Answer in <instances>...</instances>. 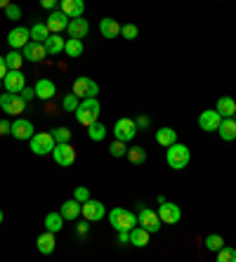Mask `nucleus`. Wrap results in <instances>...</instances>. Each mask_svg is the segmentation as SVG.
Instances as JSON below:
<instances>
[{
	"label": "nucleus",
	"mask_w": 236,
	"mask_h": 262,
	"mask_svg": "<svg viewBox=\"0 0 236 262\" xmlns=\"http://www.w3.org/2000/svg\"><path fill=\"white\" fill-rule=\"evenodd\" d=\"M64 45H67V40H61V33H50V38L45 40L48 55H61V52H64Z\"/></svg>",
	"instance_id": "a878e982"
},
{
	"label": "nucleus",
	"mask_w": 236,
	"mask_h": 262,
	"mask_svg": "<svg viewBox=\"0 0 236 262\" xmlns=\"http://www.w3.org/2000/svg\"><path fill=\"white\" fill-rule=\"evenodd\" d=\"M5 90L7 92H22L26 88V78H24V73L19 71V69H10V71L5 73Z\"/></svg>",
	"instance_id": "9b49d317"
},
{
	"label": "nucleus",
	"mask_w": 236,
	"mask_h": 262,
	"mask_svg": "<svg viewBox=\"0 0 236 262\" xmlns=\"http://www.w3.org/2000/svg\"><path fill=\"white\" fill-rule=\"evenodd\" d=\"M48 38H50V29H48V24H33V26H31V40L45 43Z\"/></svg>",
	"instance_id": "7c9ffc66"
},
{
	"label": "nucleus",
	"mask_w": 236,
	"mask_h": 262,
	"mask_svg": "<svg viewBox=\"0 0 236 262\" xmlns=\"http://www.w3.org/2000/svg\"><path fill=\"white\" fill-rule=\"evenodd\" d=\"M40 5L45 10H57V0H40Z\"/></svg>",
	"instance_id": "de8ad7c7"
},
{
	"label": "nucleus",
	"mask_w": 236,
	"mask_h": 262,
	"mask_svg": "<svg viewBox=\"0 0 236 262\" xmlns=\"http://www.w3.org/2000/svg\"><path fill=\"white\" fill-rule=\"evenodd\" d=\"M36 246H38V250H40L42 255H52L55 253V246H57V241H55V234L52 232H45L38 236V241H36Z\"/></svg>",
	"instance_id": "412c9836"
},
{
	"label": "nucleus",
	"mask_w": 236,
	"mask_h": 262,
	"mask_svg": "<svg viewBox=\"0 0 236 262\" xmlns=\"http://www.w3.org/2000/svg\"><path fill=\"white\" fill-rule=\"evenodd\" d=\"M14 137V140H31L33 135H36V130H33V123L26 121V118H17V121L12 123V133H10Z\"/></svg>",
	"instance_id": "ddd939ff"
},
{
	"label": "nucleus",
	"mask_w": 236,
	"mask_h": 262,
	"mask_svg": "<svg viewBox=\"0 0 236 262\" xmlns=\"http://www.w3.org/2000/svg\"><path fill=\"white\" fill-rule=\"evenodd\" d=\"M78 104H80V97L71 92V95H67V97H64L61 106H64V111H76V109H78Z\"/></svg>",
	"instance_id": "e433bc0d"
},
{
	"label": "nucleus",
	"mask_w": 236,
	"mask_h": 262,
	"mask_svg": "<svg viewBox=\"0 0 236 262\" xmlns=\"http://www.w3.org/2000/svg\"><path fill=\"white\" fill-rule=\"evenodd\" d=\"M76 232H78V236H85V234L90 232V222L85 220V222H80L78 227H76Z\"/></svg>",
	"instance_id": "c03bdc74"
},
{
	"label": "nucleus",
	"mask_w": 236,
	"mask_h": 262,
	"mask_svg": "<svg viewBox=\"0 0 236 262\" xmlns=\"http://www.w3.org/2000/svg\"><path fill=\"white\" fill-rule=\"evenodd\" d=\"M215 111H218L222 118H231L236 114V102L231 97H220L218 99V106H215Z\"/></svg>",
	"instance_id": "bb28decb"
},
{
	"label": "nucleus",
	"mask_w": 236,
	"mask_h": 262,
	"mask_svg": "<svg viewBox=\"0 0 236 262\" xmlns=\"http://www.w3.org/2000/svg\"><path fill=\"white\" fill-rule=\"evenodd\" d=\"M158 217H161V222H165V225H177L182 220V213H180V208L175 206V203H161V208L156 210Z\"/></svg>",
	"instance_id": "f8f14e48"
},
{
	"label": "nucleus",
	"mask_w": 236,
	"mask_h": 262,
	"mask_svg": "<svg viewBox=\"0 0 236 262\" xmlns=\"http://www.w3.org/2000/svg\"><path fill=\"white\" fill-rule=\"evenodd\" d=\"M3 220H5V213H3V210H0V225H3Z\"/></svg>",
	"instance_id": "603ef678"
},
{
	"label": "nucleus",
	"mask_w": 236,
	"mask_h": 262,
	"mask_svg": "<svg viewBox=\"0 0 236 262\" xmlns=\"http://www.w3.org/2000/svg\"><path fill=\"white\" fill-rule=\"evenodd\" d=\"M19 95H24V99H26V102H31V99L36 97V88H24V90L19 92Z\"/></svg>",
	"instance_id": "a18cd8bd"
},
{
	"label": "nucleus",
	"mask_w": 236,
	"mask_h": 262,
	"mask_svg": "<svg viewBox=\"0 0 236 262\" xmlns=\"http://www.w3.org/2000/svg\"><path fill=\"white\" fill-rule=\"evenodd\" d=\"M137 225L139 227H144L149 234H156L158 229H161V217H158V213L156 210H152V208H142L139 210V215H137Z\"/></svg>",
	"instance_id": "0eeeda50"
},
{
	"label": "nucleus",
	"mask_w": 236,
	"mask_h": 262,
	"mask_svg": "<svg viewBox=\"0 0 236 262\" xmlns=\"http://www.w3.org/2000/svg\"><path fill=\"white\" fill-rule=\"evenodd\" d=\"M12 133V123H7L5 118H0V135H10Z\"/></svg>",
	"instance_id": "37998d69"
},
{
	"label": "nucleus",
	"mask_w": 236,
	"mask_h": 262,
	"mask_svg": "<svg viewBox=\"0 0 236 262\" xmlns=\"http://www.w3.org/2000/svg\"><path fill=\"white\" fill-rule=\"evenodd\" d=\"M189 159H191V154H189V149L184 144H180V142L170 144L168 151H165V161H168V165L173 168V170H182V168H187Z\"/></svg>",
	"instance_id": "f03ea898"
},
{
	"label": "nucleus",
	"mask_w": 236,
	"mask_h": 262,
	"mask_svg": "<svg viewBox=\"0 0 236 262\" xmlns=\"http://www.w3.org/2000/svg\"><path fill=\"white\" fill-rule=\"evenodd\" d=\"M73 199L80 201V203H85L88 199H90V189H85V187H76V189H73Z\"/></svg>",
	"instance_id": "79ce46f5"
},
{
	"label": "nucleus",
	"mask_w": 236,
	"mask_h": 262,
	"mask_svg": "<svg viewBox=\"0 0 236 262\" xmlns=\"http://www.w3.org/2000/svg\"><path fill=\"white\" fill-rule=\"evenodd\" d=\"M88 135H90L92 142H102L106 137V128L97 121V123H92V125H88Z\"/></svg>",
	"instance_id": "473e14b6"
},
{
	"label": "nucleus",
	"mask_w": 236,
	"mask_h": 262,
	"mask_svg": "<svg viewBox=\"0 0 236 262\" xmlns=\"http://www.w3.org/2000/svg\"><path fill=\"white\" fill-rule=\"evenodd\" d=\"M118 241H121V244H130V232H125V229L118 232Z\"/></svg>",
	"instance_id": "09e8293b"
},
{
	"label": "nucleus",
	"mask_w": 236,
	"mask_h": 262,
	"mask_svg": "<svg viewBox=\"0 0 236 262\" xmlns=\"http://www.w3.org/2000/svg\"><path fill=\"white\" fill-rule=\"evenodd\" d=\"M5 14H7V19H10V21H17V19H22V10H19L17 5H12V3L5 7Z\"/></svg>",
	"instance_id": "a19ab883"
},
{
	"label": "nucleus",
	"mask_w": 236,
	"mask_h": 262,
	"mask_svg": "<svg viewBox=\"0 0 236 262\" xmlns=\"http://www.w3.org/2000/svg\"><path fill=\"white\" fill-rule=\"evenodd\" d=\"M52 135H55V142H71V130L69 128H55Z\"/></svg>",
	"instance_id": "ea45409f"
},
{
	"label": "nucleus",
	"mask_w": 236,
	"mask_h": 262,
	"mask_svg": "<svg viewBox=\"0 0 236 262\" xmlns=\"http://www.w3.org/2000/svg\"><path fill=\"white\" fill-rule=\"evenodd\" d=\"M109 154H111V156H116V159H121V156H125V154H127V149H125V142L116 140L114 144L109 146Z\"/></svg>",
	"instance_id": "4c0bfd02"
},
{
	"label": "nucleus",
	"mask_w": 236,
	"mask_h": 262,
	"mask_svg": "<svg viewBox=\"0 0 236 262\" xmlns=\"http://www.w3.org/2000/svg\"><path fill=\"white\" fill-rule=\"evenodd\" d=\"M109 222L111 227H114L116 232H130L133 227H137V215L130 213V210H125V208H114L109 213Z\"/></svg>",
	"instance_id": "7ed1b4c3"
},
{
	"label": "nucleus",
	"mask_w": 236,
	"mask_h": 262,
	"mask_svg": "<svg viewBox=\"0 0 236 262\" xmlns=\"http://www.w3.org/2000/svg\"><path fill=\"white\" fill-rule=\"evenodd\" d=\"M5 64H7V69H22V64H24V55H19L17 50H12L10 55H5Z\"/></svg>",
	"instance_id": "72a5a7b5"
},
{
	"label": "nucleus",
	"mask_w": 236,
	"mask_h": 262,
	"mask_svg": "<svg viewBox=\"0 0 236 262\" xmlns=\"http://www.w3.org/2000/svg\"><path fill=\"white\" fill-rule=\"evenodd\" d=\"M222 246H224V238L220 236V234H210V236H206V248H208V250L218 253Z\"/></svg>",
	"instance_id": "f704fd0d"
},
{
	"label": "nucleus",
	"mask_w": 236,
	"mask_h": 262,
	"mask_svg": "<svg viewBox=\"0 0 236 262\" xmlns=\"http://www.w3.org/2000/svg\"><path fill=\"white\" fill-rule=\"evenodd\" d=\"M61 12L67 14L69 19H76V17H83L85 12V3L83 0H61Z\"/></svg>",
	"instance_id": "6ab92c4d"
},
{
	"label": "nucleus",
	"mask_w": 236,
	"mask_h": 262,
	"mask_svg": "<svg viewBox=\"0 0 236 262\" xmlns=\"http://www.w3.org/2000/svg\"><path fill=\"white\" fill-rule=\"evenodd\" d=\"M76 114V121L80 123V125H92V123H97L99 121V114H102V106H99L97 97H85L80 99L78 104V109L73 111Z\"/></svg>",
	"instance_id": "f257e3e1"
},
{
	"label": "nucleus",
	"mask_w": 236,
	"mask_h": 262,
	"mask_svg": "<svg viewBox=\"0 0 236 262\" xmlns=\"http://www.w3.org/2000/svg\"><path fill=\"white\" fill-rule=\"evenodd\" d=\"M218 262H236V250L229 246H222L218 250Z\"/></svg>",
	"instance_id": "c9c22d12"
},
{
	"label": "nucleus",
	"mask_w": 236,
	"mask_h": 262,
	"mask_svg": "<svg viewBox=\"0 0 236 262\" xmlns=\"http://www.w3.org/2000/svg\"><path fill=\"white\" fill-rule=\"evenodd\" d=\"M24 106H26V99L22 95H17V92H3L0 95V109L5 111V114H10V116L22 114Z\"/></svg>",
	"instance_id": "39448f33"
},
{
	"label": "nucleus",
	"mask_w": 236,
	"mask_h": 262,
	"mask_svg": "<svg viewBox=\"0 0 236 262\" xmlns=\"http://www.w3.org/2000/svg\"><path fill=\"white\" fill-rule=\"evenodd\" d=\"M7 71H10V69H7V64H5V57L0 55V80L5 78V73H7Z\"/></svg>",
	"instance_id": "49530a36"
},
{
	"label": "nucleus",
	"mask_w": 236,
	"mask_h": 262,
	"mask_svg": "<svg viewBox=\"0 0 236 262\" xmlns=\"http://www.w3.org/2000/svg\"><path fill=\"white\" fill-rule=\"evenodd\" d=\"M45 24H48L50 33H61V31H67V26H69V17L61 12V10H52Z\"/></svg>",
	"instance_id": "dca6fc26"
},
{
	"label": "nucleus",
	"mask_w": 236,
	"mask_h": 262,
	"mask_svg": "<svg viewBox=\"0 0 236 262\" xmlns=\"http://www.w3.org/2000/svg\"><path fill=\"white\" fill-rule=\"evenodd\" d=\"M48 57V50H45V43H38V40H29L24 45V59L29 61H40Z\"/></svg>",
	"instance_id": "f3484780"
},
{
	"label": "nucleus",
	"mask_w": 236,
	"mask_h": 262,
	"mask_svg": "<svg viewBox=\"0 0 236 262\" xmlns=\"http://www.w3.org/2000/svg\"><path fill=\"white\" fill-rule=\"evenodd\" d=\"M52 159L57 165H71L76 161V149L69 142H57L55 149H52Z\"/></svg>",
	"instance_id": "6e6552de"
},
{
	"label": "nucleus",
	"mask_w": 236,
	"mask_h": 262,
	"mask_svg": "<svg viewBox=\"0 0 236 262\" xmlns=\"http://www.w3.org/2000/svg\"><path fill=\"white\" fill-rule=\"evenodd\" d=\"M137 33H139V29L135 24H123L121 26V36L125 38V40H135V38H137Z\"/></svg>",
	"instance_id": "58836bf2"
},
{
	"label": "nucleus",
	"mask_w": 236,
	"mask_h": 262,
	"mask_svg": "<svg viewBox=\"0 0 236 262\" xmlns=\"http://www.w3.org/2000/svg\"><path fill=\"white\" fill-rule=\"evenodd\" d=\"M220 123H222V116L212 109L203 111L199 116V125H201V130H206V133H215V130L220 128Z\"/></svg>",
	"instance_id": "2eb2a0df"
},
{
	"label": "nucleus",
	"mask_w": 236,
	"mask_h": 262,
	"mask_svg": "<svg viewBox=\"0 0 236 262\" xmlns=\"http://www.w3.org/2000/svg\"><path fill=\"white\" fill-rule=\"evenodd\" d=\"M156 142L168 149L170 144H175L177 142V133L173 128H161V130H156Z\"/></svg>",
	"instance_id": "cd10ccee"
},
{
	"label": "nucleus",
	"mask_w": 236,
	"mask_h": 262,
	"mask_svg": "<svg viewBox=\"0 0 236 262\" xmlns=\"http://www.w3.org/2000/svg\"><path fill=\"white\" fill-rule=\"evenodd\" d=\"M73 95H78L80 99L85 97H97L99 95V85L88 76H80V78L73 80Z\"/></svg>",
	"instance_id": "423d86ee"
},
{
	"label": "nucleus",
	"mask_w": 236,
	"mask_h": 262,
	"mask_svg": "<svg viewBox=\"0 0 236 262\" xmlns=\"http://www.w3.org/2000/svg\"><path fill=\"white\" fill-rule=\"evenodd\" d=\"M31 151L36 154V156H45V154H52L55 149V135L52 133H36L31 137Z\"/></svg>",
	"instance_id": "20e7f679"
},
{
	"label": "nucleus",
	"mask_w": 236,
	"mask_h": 262,
	"mask_svg": "<svg viewBox=\"0 0 236 262\" xmlns=\"http://www.w3.org/2000/svg\"><path fill=\"white\" fill-rule=\"evenodd\" d=\"M69 36L71 38H85L88 36V31H90V24H88V19L83 17H76V19H69Z\"/></svg>",
	"instance_id": "a211bd4d"
},
{
	"label": "nucleus",
	"mask_w": 236,
	"mask_h": 262,
	"mask_svg": "<svg viewBox=\"0 0 236 262\" xmlns=\"http://www.w3.org/2000/svg\"><path fill=\"white\" fill-rule=\"evenodd\" d=\"M218 133H220V137H222L224 142H234L236 140V121H234V116H231V118H222Z\"/></svg>",
	"instance_id": "4be33fe9"
},
{
	"label": "nucleus",
	"mask_w": 236,
	"mask_h": 262,
	"mask_svg": "<svg viewBox=\"0 0 236 262\" xmlns=\"http://www.w3.org/2000/svg\"><path fill=\"white\" fill-rule=\"evenodd\" d=\"M55 95H57V85L52 83V80L40 78L36 83V97L38 99H45V102H48V99H52Z\"/></svg>",
	"instance_id": "aec40b11"
},
{
	"label": "nucleus",
	"mask_w": 236,
	"mask_h": 262,
	"mask_svg": "<svg viewBox=\"0 0 236 262\" xmlns=\"http://www.w3.org/2000/svg\"><path fill=\"white\" fill-rule=\"evenodd\" d=\"M234 121H236V114H234Z\"/></svg>",
	"instance_id": "864d4df0"
},
{
	"label": "nucleus",
	"mask_w": 236,
	"mask_h": 262,
	"mask_svg": "<svg viewBox=\"0 0 236 262\" xmlns=\"http://www.w3.org/2000/svg\"><path fill=\"white\" fill-rule=\"evenodd\" d=\"M61 225H64V217H61V213H48L45 215V229L52 234L61 232Z\"/></svg>",
	"instance_id": "c85d7f7f"
},
{
	"label": "nucleus",
	"mask_w": 236,
	"mask_h": 262,
	"mask_svg": "<svg viewBox=\"0 0 236 262\" xmlns=\"http://www.w3.org/2000/svg\"><path fill=\"white\" fill-rule=\"evenodd\" d=\"M64 52L69 57H80L83 55V40L80 38H69L67 45H64Z\"/></svg>",
	"instance_id": "2f4dec72"
},
{
	"label": "nucleus",
	"mask_w": 236,
	"mask_h": 262,
	"mask_svg": "<svg viewBox=\"0 0 236 262\" xmlns=\"http://www.w3.org/2000/svg\"><path fill=\"white\" fill-rule=\"evenodd\" d=\"M137 128H149V118H146V116H139L137 118Z\"/></svg>",
	"instance_id": "8fccbe9b"
},
{
	"label": "nucleus",
	"mask_w": 236,
	"mask_h": 262,
	"mask_svg": "<svg viewBox=\"0 0 236 262\" xmlns=\"http://www.w3.org/2000/svg\"><path fill=\"white\" fill-rule=\"evenodd\" d=\"M80 208H83V203L80 201H76V199H71V201H64L61 203V217L64 220H78V215H80Z\"/></svg>",
	"instance_id": "b1692460"
},
{
	"label": "nucleus",
	"mask_w": 236,
	"mask_h": 262,
	"mask_svg": "<svg viewBox=\"0 0 236 262\" xmlns=\"http://www.w3.org/2000/svg\"><path fill=\"white\" fill-rule=\"evenodd\" d=\"M149 236H152V234L146 232L144 227H139V225L130 229V244L137 246V248H144V246H149Z\"/></svg>",
	"instance_id": "393cba45"
},
{
	"label": "nucleus",
	"mask_w": 236,
	"mask_h": 262,
	"mask_svg": "<svg viewBox=\"0 0 236 262\" xmlns=\"http://www.w3.org/2000/svg\"><path fill=\"white\" fill-rule=\"evenodd\" d=\"M29 40H31V29H24V26H17V29H12L7 33V43H10V48H14V50L24 48Z\"/></svg>",
	"instance_id": "4468645a"
},
{
	"label": "nucleus",
	"mask_w": 236,
	"mask_h": 262,
	"mask_svg": "<svg viewBox=\"0 0 236 262\" xmlns=\"http://www.w3.org/2000/svg\"><path fill=\"white\" fill-rule=\"evenodd\" d=\"M127 161H130V163H135V165H142L146 161V151H144V146H130V149H127Z\"/></svg>",
	"instance_id": "c756f323"
},
{
	"label": "nucleus",
	"mask_w": 236,
	"mask_h": 262,
	"mask_svg": "<svg viewBox=\"0 0 236 262\" xmlns=\"http://www.w3.org/2000/svg\"><path fill=\"white\" fill-rule=\"evenodd\" d=\"M114 135H116V140L130 142L137 135V123L130 121V118H118L114 125Z\"/></svg>",
	"instance_id": "1a4fd4ad"
},
{
	"label": "nucleus",
	"mask_w": 236,
	"mask_h": 262,
	"mask_svg": "<svg viewBox=\"0 0 236 262\" xmlns=\"http://www.w3.org/2000/svg\"><path fill=\"white\" fill-rule=\"evenodd\" d=\"M99 31H102L104 38H118V36H121V24H118L116 19L106 17V19H102V21H99Z\"/></svg>",
	"instance_id": "5701e85b"
},
{
	"label": "nucleus",
	"mask_w": 236,
	"mask_h": 262,
	"mask_svg": "<svg viewBox=\"0 0 236 262\" xmlns=\"http://www.w3.org/2000/svg\"><path fill=\"white\" fill-rule=\"evenodd\" d=\"M7 5H10V0H0V10H5Z\"/></svg>",
	"instance_id": "3c124183"
},
{
	"label": "nucleus",
	"mask_w": 236,
	"mask_h": 262,
	"mask_svg": "<svg viewBox=\"0 0 236 262\" xmlns=\"http://www.w3.org/2000/svg\"><path fill=\"white\" fill-rule=\"evenodd\" d=\"M80 215H83L88 222H99V220L106 215V210H104V203L88 199V201L83 203V208H80Z\"/></svg>",
	"instance_id": "9d476101"
}]
</instances>
